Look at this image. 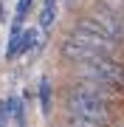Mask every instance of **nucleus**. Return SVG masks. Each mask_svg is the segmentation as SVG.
Here are the masks:
<instances>
[{
  "label": "nucleus",
  "instance_id": "nucleus-1",
  "mask_svg": "<svg viewBox=\"0 0 124 127\" xmlns=\"http://www.w3.org/2000/svg\"><path fill=\"white\" fill-rule=\"evenodd\" d=\"M116 88L104 85L99 79H82L76 85H68L65 91V110H68L71 124L82 127H99L110 122V110H107V96H113Z\"/></svg>",
  "mask_w": 124,
  "mask_h": 127
},
{
  "label": "nucleus",
  "instance_id": "nucleus-2",
  "mask_svg": "<svg viewBox=\"0 0 124 127\" xmlns=\"http://www.w3.org/2000/svg\"><path fill=\"white\" fill-rule=\"evenodd\" d=\"M79 73L87 79H99L116 91L124 85V62H119L113 54H96L85 62H79Z\"/></svg>",
  "mask_w": 124,
  "mask_h": 127
},
{
  "label": "nucleus",
  "instance_id": "nucleus-3",
  "mask_svg": "<svg viewBox=\"0 0 124 127\" xmlns=\"http://www.w3.org/2000/svg\"><path fill=\"white\" fill-rule=\"evenodd\" d=\"M90 17L96 20V26H99L107 37H113L116 42H121V40H124V14H121V11L110 9L107 3H99L96 9L90 11Z\"/></svg>",
  "mask_w": 124,
  "mask_h": 127
},
{
  "label": "nucleus",
  "instance_id": "nucleus-4",
  "mask_svg": "<svg viewBox=\"0 0 124 127\" xmlns=\"http://www.w3.org/2000/svg\"><path fill=\"white\" fill-rule=\"evenodd\" d=\"M54 20H56V3H45L40 11V28L42 31H51L54 28Z\"/></svg>",
  "mask_w": 124,
  "mask_h": 127
},
{
  "label": "nucleus",
  "instance_id": "nucleus-5",
  "mask_svg": "<svg viewBox=\"0 0 124 127\" xmlns=\"http://www.w3.org/2000/svg\"><path fill=\"white\" fill-rule=\"evenodd\" d=\"M17 107H20V102L14 99V96H6V99L0 102V122H9V119H14Z\"/></svg>",
  "mask_w": 124,
  "mask_h": 127
},
{
  "label": "nucleus",
  "instance_id": "nucleus-6",
  "mask_svg": "<svg viewBox=\"0 0 124 127\" xmlns=\"http://www.w3.org/2000/svg\"><path fill=\"white\" fill-rule=\"evenodd\" d=\"M40 107L45 116H51V82L48 79L40 82Z\"/></svg>",
  "mask_w": 124,
  "mask_h": 127
},
{
  "label": "nucleus",
  "instance_id": "nucleus-7",
  "mask_svg": "<svg viewBox=\"0 0 124 127\" xmlns=\"http://www.w3.org/2000/svg\"><path fill=\"white\" fill-rule=\"evenodd\" d=\"M34 3H37V0H20V3H17V11H14V20L23 23V20L28 17V11L34 9Z\"/></svg>",
  "mask_w": 124,
  "mask_h": 127
},
{
  "label": "nucleus",
  "instance_id": "nucleus-8",
  "mask_svg": "<svg viewBox=\"0 0 124 127\" xmlns=\"http://www.w3.org/2000/svg\"><path fill=\"white\" fill-rule=\"evenodd\" d=\"M0 20H6V14H3V6H0Z\"/></svg>",
  "mask_w": 124,
  "mask_h": 127
},
{
  "label": "nucleus",
  "instance_id": "nucleus-9",
  "mask_svg": "<svg viewBox=\"0 0 124 127\" xmlns=\"http://www.w3.org/2000/svg\"><path fill=\"white\" fill-rule=\"evenodd\" d=\"M45 3H59V0H45Z\"/></svg>",
  "mask_w": 124,
  "mask_h": 127
}]
</instances>
